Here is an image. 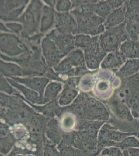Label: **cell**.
I'll return each instance as SVG.
<instances>
[{
    "mask_svg": "<svg viewBox=\"0 0 139 156\" xmlns=\"http://www.w3.org/2000/svg\"><path fill=\"white\" fill-rule=\"evenodd\" d=\"M138 41H139V39H138Z\"/></svg>",
    "mask_w": 139,
    "mask_h": 156,
    "instance_id": "obj_41",
    "label": "cell"
},
{
    "mask_svg": "<svg viewBox=\"0 0 139 156\" xmlns=\"http://www.w3.org/2000/svg\"><path fill=\"white\" fill-rule=\"evenodd\" d=\"M107 53L101 48L99 39L88 48L85 49V59L87 67L90 69H98Z\"/></svg>",
    "mask_w": 139,
    "mask_h": 156,
    "instance_id": "obj_5",
    "label": "cell"
},
{
    "mask_svg": "<svg viewBox=\"0 0 139 156\" xmlns=\"http://www.w3.org/2000/svg\"><path fill=\"white\" fill-rule=\"evenodd\" d=\"M58 17L57 28L58 31L62 34H68L76 32V23L70 14L68 12L58 14Z\"/></svg>",
    "mask_w": 139,
    "mask_h": 156,
    "instance_id": "obj_14",
    "label": "cell"
},
{
    "mask_svg": "<svg viewBox=\"0 0 139 156\" xmlns=\"http://www.w3.org/2000/svg\"><path fill=\"white\" fill-rule=\"evenodd\" d=\"M139 73V59H129L116 71V76L121 79L129 78Z\"/></svg>",
    "mask_w": 139,
    "mask_h": 156,
    "instance_id": "obj_15",
    "label": "cell"
},
{
    "mask_svg": "<svg viewBox=\"0 0 139 156\" xmlns=\"http://www.w3.org/2000/svg\"><path fill=\"white\" fill-rule=\"evenodd\" d=\"M78 91L72 87L67 85L64 89L59 99V104L61 106L70 105L78 95Z\"/></svg>",
    "mask_w": 139,
    "mask_h": 156,
    "instance_id": "obj_24",
    "label": "cell"
},
{
    "mask_svg": "<svg viewBox=\"0 0 139 156\" xmlns=\"http://www.w3.org/2000/svg\"><path fill=\"white\" fill-rule=\"evenodd\" d=\"M62 89V84L59 82H52L46 87L43 102L46 103L53 101L57 97Z\"/></svg>",
    "mask_w": 139,
    "mask_h": 156,
    "instance_id": "obj_23",
    "label": "cell"
},
{
    "mask_svg": "<svg viewBox=\"0 0 139 156\" xmlns=\"http://www.w3.org/2000/svg\"><path fill=\"white\" fill-rule=\"evenodd\" d=\"M48 37L52 39L58 48L65 54L74 49V37L70 34H62L58 30H54Z\"/></svg>",
    "mask_w": 139,
    "mask_h": 156,
    "instance_id": "obj_10",
    "label": "cell"
},
{
    "mask_svg": "<svg viewBox=\"0 0 139 156\" xmlns=\"http://www.w3.org/2000/svg\"><path fill=\"white\" fill-rule=\"evenodd\" d=\"M126 30L129 39L134 41H139V24L126 23Z\"/></svg>",
    "mask_w": 139,
    "mask_h": 156,
    "instance_id": "obj_28",
    "label": "cell"
},
{
    "mask_svg": "<svg viewBox=\"0 0 139 156\" xmlns=\"http://www.w3.org/2000/svg\"><path fill=\"white\" fill-rule=\"evenodd\" d=\"M126 20L123 7H120L111 12L105 20L104 26L106 30L117 27L124 23Z\"/></svg>",
    "mask_w": 139,
    "mask_h": 156,
    "instance_id": "obj_17",
    "label": "cell"
},
{
    "mask_svg": "<svg viewBox=\"0 0 139 156\" xmlns=\"http://www.w3.org/2000/svg\"><path fill=\"white\" fill-rule=\"evenodd\" d=\"M6 26L9 28L11 29V30L15 32H19L23 29V26L17 23H9L7 24Z\"/></svg>",
    "mask_w": 139,
    "mask_h": 156,
    "instance_id": "obj_37",
    "label": "cell"
},
{
    "mask_svg": "<svg viewBox=\"0 0 139 156\" xmlns=\"http://www.w3.org/2000/svg\"><path fill=\"white\" fill-rule=\"evenodd\" d=\"M43 154L44 156H56V152L52 146L47 145L44 147Z\"/></svg>",
    "mask_w": 139,
    "mask_h": 156,
    "instance_id": "obj_35",
    "label": "cell"
},
{
    "mask_svg": "<svg viewBox=\"0 0 139 156\" xmlns=\"http://www.w3.org/2000/svg\"><path fill=\"white\" fill-rule=\"evenodd\" d=\"M98 39V37H91L90 36L86 34H78L74 37L73 44L77 48L86 49Z\"/></svg>",
    "mask_w": 139,
    "mask_h": 156,
    "instance_id": "obj_25",
    "label": "cell"
},
{
    "mask_svg": "<svg viewBox=\"0 0 139 156\" xmlns=\"http://www.w3.org/2000/svg\"><path fill=\"white\" fill-rule=\"evenodd\" d=\"M127 151L130 156H139V148H130Z\"/></svg>",
    "mask_w": 139,
    "mask_h": 156,
    "instance_id": "obj_38",
    "label": "cell"
},
{
    "mask_svg": "<svg viewBox=\"0 0 139 156\" xmlns=\"http://www.w3.org/2000/svg\"><path fill=\"white\" fill-rule=\"evenodd\" d=\"M34 16L33 13L31 11H26V12L23 18V19L25 21V24L28 27H30L33 24Z\"/></svg>",
    "mask_w": 139,
    "mask_h": 156,
    "instance_id": "obj_34",
    "label": "cell"
},
{
    "mask_svg": "<svg viewBox=\"0 0 139 156\" xmlns=\"http://www.w3.org/2000/svg\"><path fill=\"white\" fill-rule=\"evenodd\" d=\"M42 24H41V31L45 32L51 27L54 20V11L49 7H45L43 9Z\"/></svg>",
    "mask_w": 139,
    "mask_h": 156,
    "instance_id": "obj_26",
    "label": "cell"
},
{
    "mask_svg": "<svg viewBox=\"0 0 139 156\" xmlns=\"http://www.w3.org/2000/svg\"><path fill=\"white\" fill-rule=\"evenodd\" d=\"M134 135V133L125 132L116 130L109 124H103L99 133L98 143L101 145L115 146L122 142L126 137Z\"/></svg>",
    "mask_w": 139,
    "mask_h": 156,
    "instance_id": "obj_4",
    "label": "cell"
},
{
    "mask_svg": "<svg viewBox=\"0 0 139 156\" xmlns=\"http://www.w3.org/2000/svg\"><path fill=\"white\" fill-rule=\"evenodd\" d=\"M126 23L139 24V1H125L123 4Z\"/></svg>",
    "mask_w": 139,
    "mask_h": 156,
    "instance_id": "obj_16",
    "label": "cell"
},
{
    "mask_svg": "<svg viewBox=\"0 0 139 156\" xmlns=\"http://www.w3.org/2000/svg\"><path fill=\"white\" fill-rule=\"evenodd\" d=\"M75 124V120L71 115H66L62 120L61 128L66 131H69L74 128Z\"/></svg>",
    "mask_w": 139,
    "mask_h": 156,
    "instance_id": "obj_30",
    "label": "cell"
},
{
    "mask_svg": "<svg viewBox=\"0 0 139 156\" xmlns=\"http://www.w3.org/2000/svg\"></svg>",
    "mask_w": 139,
    "mask_h": 156,
    "instance_id": "obj_42",
    "label": "cell"
},
{
    "mask_svg": "<svg viewBox=\"0 0 139 156\" xmlns=\"http://www.w3.org/2000/svg\"><path fill=\"white\" fill-rule=\"evenodd\" d=\"M34 156V155H32V154H31V155H28V156Z\"/></svg>",
    "mask_w": 139,
    "mask_h": 156,
    "instance_id": "obj_39",
    "label": "cell"
},
{
    "mask_svg": "<svg viewBox=\"0 0 139 156\" xmlns=\"http://www.w3.org/2000/svg\"><path fill=\"white\" fill-rule=\"evenodd\" d=\"M19 41L16 37L8 34H1V51L9 55H18L23 50L19 47Z\"/></svg>",
    "mask_w": 139,
    "mask_h": 156,
    "instance_id": "obj_12",
    "label": "cell"
},
{
    "mask_svg": "<svg viewBox=\"0 0 139 156\" xmlns=\"http://www.w3.org/2000/svg\"><path fill=\"white\" fill-rule=\"evenodd\" d=\"M71 7V2L70 1H59L57 3L56 9L59 12L69 11Z\"/></svg>",
    "mask_w": 139,
    "mask_h": 156,
    "instance_id": "obj_31",
    "label": "cell"
},
{
    "mask_svg": "<svg viewBox=\"0 0 139 156\" xmlns=\"http://www.w3.org/2000/svg\"><path fill=\"white\" fill-rule=\"evenodd\" d=\"M59 124L56 120L53 119L47 124L46 135L51 142L55 144H58L61 139Z\"/></svg>",
    "mask_w": 139,
    "mask_h": 156,
    "instance_id": "obj_20",
    "label": "cell"
},
{
    "mask_svg": "<svg viewBox=\"0 0 139 156\" xmlns=\"http://www.w3.org/2000/svg\"><path fill=\"white\" fill-rule=\"evenodd\" d=\"M101 156H102V155H101Z\"/></svg>",
    "mask_w": 139,
    "mask_h": 156,
    "instance_id": "obj_40",
    "label": "cell"
},
{
    "mask_svg": "<svg viewBox=\"0 0 139 156\" xmlns=\"http://www.w3.org/2000/svg\"><path fill=\"white\" fill-rule=\"evenodd\" d=\"M13 90L8 83V81H6L3 76H1V90L7 94H11L14 92Z\"/></svg>",
    "mask_w": 139,
    "mask_h": 156,
    "instance_id": "obj_32",
    "label": "cell"
},
{
    "mask_svg": "<svg viewBox=\"0 0 139 156\" xmlns=\"http://www.w3.org/2000/svg\"><path fill=\"white\" fill-rule=\"evenodd\" d=\"M128 39L124 23L117 27L106 30L100 36L99 43L101 50L109 53L119 51L122 44Z\"/></svg>",
    "mask_w": 139,
    "mask_h": 156,
    "instance_id": "obj_2",
    "label": "cell"
},
{
    "mask_svg": "<svg viewBox=\"0 0 139 156\" xmlns=\"http://www.w3.org/2000/svg\"><path fill=\"white\" fill-rule=\"evenodd\" d=\"M85 64L84 54L82 50L78 49L71 51L67 57L54 67V70L56 72L64 73L70 71L73 66L82 67Z\"/></svg>",
    "mask_w": 139,
    "mask_h": 156,
    "instance_id": "obj_7",
    "label": "cell"
},
{
    "mask_svg": "<svg viewBox=\"0 0 139 156\" xmlns=\"http://www.w3.org/2000/svg\"><path fill=\"white\" fill-rule=\"evenodd\" d=\"M120 51L127 59H139V41L127 40L122 44Z\"/></svg>",
    "mask_w": 139,
    "mask_h": 156,
    "instance_id": "obj_18",
    "label": "cell"
},
{
    "mask_svg": "<svg viewBox=\"0 0 139 156\" xmlns=\"http://www.w3.org/2000/svg\"><path fill=\"white\" fill-rule=\"evenodd\" d=\"M78 23L77 33L104 24L105 20L92 12L74 14Z\"/></svg>",
    "mask_w": 139,
    "mask_h": 156,
    "instance_id": "obj_8",
    "label": "cell"
},
{
    "mask_svg": "<svg viewBox=\"0 0 139 156\" xmlns=\"http://www.w3.org/2000/svg\"><path fill=\"white\" fill-rule=\"evenodd\" d=\"M115 146L120 147L122 150L125 151L130 148H139V140L134 135H130L115 145Z\"/></svg>",
    "mask_w": 139,
    "mask_h": 156,
    "instance_id": "obj_27",
    "label": "cell"
},
{
    "mask_svg": "<svg viewBox=\"0 0 139 156\" xmlns=\"http://www.w3.org/2000/svg\"><path fill=\"white\" fill-rule=\"evenodd\" d=\"M7 80L11 85L19 90L21 93H23L26 99L31 101V103H36L37 102H40L41 101L40 96L39 95L38 93L21 85L20 83H18L17 82L13 79L7 78Z\"/></svg>",
    "mask_w": 139,
    "mask_h": 156,
    "instance_id": "obj_19",
    "label": "cell"
},
{
    "mask_svg": "<svg viewBox=\"0 0 139 156\" xmlns=\"http://www.w3.org/2000/svg\"><path fill=\"white\" fill-rule=\"evenodd\" d=\"M113 94L127 105L135 119H139V73L121 79Z\"/></svg>",
    "mask_w": 139,
    "mask_h": 156,
    "instance_id": "obj_1",
    "label": "cell"
},
{
    "mask_svg": "<svg viewBox=\"0 0 139 156\" xmlns=\"http://www.w3.org/2000/svg\"><path fill=\"white\" fill-rule=\"evenodd\" d=\"M31 133L33 136L39 135L41 131V123L37 120L32 121L31 126Z\"/></svg>",
    "mask_w": 139,
    "mask_h": 156,
    "instance_id": "obj_33",
    "label": "cell"
},
{
    "mask_svg": "<svg viewBox=\"0 0 139 156\" xmlns=\"http://www.w3.org/2000/svg\"><path fill=\"white\" fill-rule=\"evenodd\" d=\"M101 155L107 156H123V151L120 147L109 146L102 149Z\"/></svg>",
    "mask_w": 139,
    "mask_h": 156,
    "instance_id": "obj_29",
    "label": "cell"
},
{
    "mask_svg": "<svg viewBox=\"0 0 139 156\" xmlns=\"http://www.w3.org/2000/svg\"><path fill=\"white\" fill-rule=\"evenodd\" d=\"M87 99L86 103L81 104L83 117L103 122L109 119V112L103 103L93 98Z\"/></svg>",
    "mask_w": 139,
    "mask_h": 156,
    "instance_id": "obj_3",
    "label": "cell"
},
{
    "mask_svg": "<svg viewBox=\"0 0 139 156\" xmlns=\"http://www.w3.org/2000/svg\"><path fill=\"white\" fill-rule=\"evenodd\" d=\"M112 11L108 1H99L92 5V12L104 20L107 18Z\"/></svg>",
    "mask_w": 139,
    "mask_h": 156,
    "instance_id": "obj_21",
    "label": "cell"
},
{
    "mask_svg": "<svg viewBox=\"0 0 139 156\" xmlns=\"http://www.w3.org/2000/svg\"><path fill=\"white\" fill-rule=\"evenodd\" d=\"M127 59L120 51L107 54L102 60L101 67L103 69H108L117 71L122 68Z\"/></svg>",
    "mask_w": 139,
    "mask_h": 156,
    "instance_id": "obj_11",
    "label": "cell"
},
{
    "mask_svg": "<svg viewBox=\"0 0 139 156\" xmlns=\"http://www.w3.org/2000/svg\"><path fill=\"white\" fill-rule=\"evenodd\" d=\"M109 103L113 112L118 118L127 122L134 120V117L129 108L116 95L113 94Z\"/></svg>",
    "mask_w": 139,
    "mask_h": 156,
    "instance_id": "obj_9",
    "label": "cell"
},
{
    "mask_svg": "<svg viewBox=\"0 0 139 156\" xmlns=\"http://www.w3.org/2000/svg\"><path fill=\"white\" fill-rule=\"evenodd\" d=\"M1 73L7 76H22L23 75V70L16 64L4 62L1 60Z\"/></svg>",
    "mask_w": 139,
    "mask_h": 156,
    "instance_id": "obj_22",
    "label": "cell"
},
{
    "mask_svg": "<svg viewBox=\"0 0 139 156\" xmlns=\"http://www.w3.org/2000/svg\"><path fill=\"white\" fill-rule=\"evenodd\" d=\"M13 80L19 83L26 85V87L32 90H36L40 94L41 99L43 98V93L49 80L44 78H14Z\"/></svg>",
    "mask_w": 139,
    "mask_h": 156,
    "instance_id": "obj_13",
    "label": "cell"
},
{
    "mask_svg": "<svg viewBox=\"0 0 139 156\" xmlns=\"http://www.w3.org/2000/svg\"><path fill=\"white\" fill-rule=\"evenodd\" d=\"M125 1H108L109 5L111 6L112 10L117 9L118 8L122 7Z\"/></svg>",
    "mask_w": 139,
    "mask_h": 156,
    "instance_id": "obj_36",
    "label": "cell"
},
{
    "mask_svg": "<svg viewBox=\"0 0 139 156\" xmlns=\"http://www.w3.org/2000/svg\"><path fill=\"white\" fill-rule=\"evenodd\" d=\"M43 53L48 66L54 67L59 64L60 59L66 54L58 48L54 41L47 37L42 42Z\"/></svg>",
    "mask_w": 139,
    "mask_h": 156,
    "instance_id": "obj_6",
    "label": "cell"
}]
</instances>
